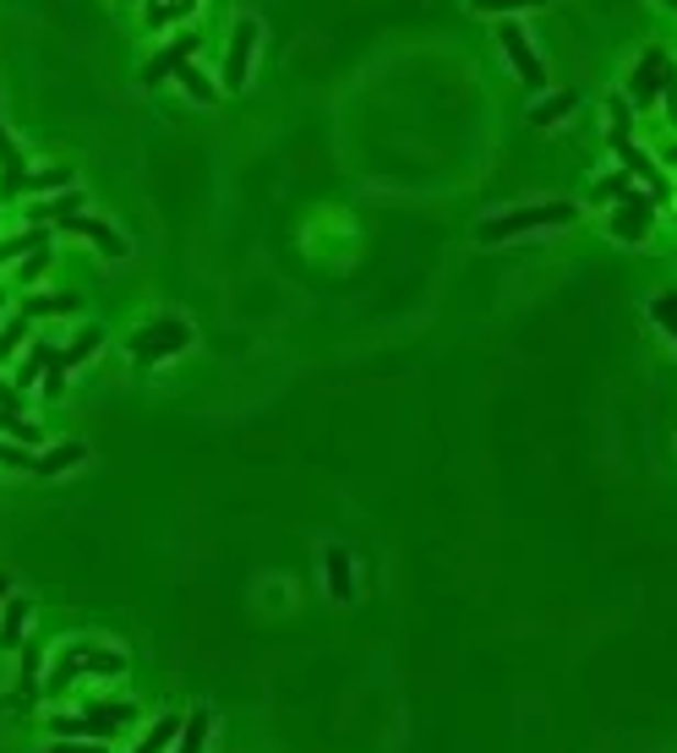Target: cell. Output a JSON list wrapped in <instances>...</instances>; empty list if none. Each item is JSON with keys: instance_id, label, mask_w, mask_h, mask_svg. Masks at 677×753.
Masks as SVG:
<instances>
[{"instance_id": "3957f363", "label": "cell", "mask_w": 677, "mask_h": 753, "mask_svg": "<svg viewBox=\"0 0 677 753\" xmlns=\"http://www.w3.org/2000/svg\"><path fill=\"white\" fill-rule=\"evenodd\" d=\"M180 350H191V322L186 317H159V322H148L132 339V361L137 366H159V361L180 355Z\"/></svg>"}, {"instance_id": "5bb4252c", "label": "cell", "mask_w": 677, "mask_h": 753, "mask_svg": "<svg viewBox=\"0 0 677 753\" xmlns=\"http://www.w3.org/2000/svg\"><path fill=\"white\" fill-rule=\"evenodd\" d=\"M208 732H213V716H208V710H191L169 753H202V749H208Z\"/></svg>"}, {"instance_id": "4dcf8cb0", "label": "cell", "mask_w": 677, "mask_h": 753, "mask_svg": "<svg viewBox=\"0 0 677 753\" xmlns=\"http://www.w3.org/2000/svg\"><path fill=\"white\" fill-rule=\"evenodd\" d=\"M0 464H5V469H38V453H27L22 443H5V438H0Z\"/></svg>"}, {"instance_id": "9c48e42d", "label": "cell", "mask_w": 677, "mask_h": 753, "mask_svg": "<svg viewBox=\"0 0 677 753\" xmlns=\"http://www.w3.org/2000/svg\"><path fill=\"white\" fill-rule=\"evenodd\" d=\"M55 230H66V235H82V241H93V246H99V252H104L110 263H121V257L132 252V246L121 241V230H110L104 219H88V213H71V219H66V224H55Z\"/></svg>"}, {"instance_id": "836d02e7", "label": "cell", "mask_w": 677, "mask_h": 753, "mask_svg": "<svg viewBox=\"0 0 677 753\" xmlns=\"http://www.w3.org/2000/svg\"><path fill=\"white\" fill-rule=\"evenodd\" d=\"M470 5H476V11H530V5H546V0H470Z\"/></svg>"}, {"instance_id": "ab89813d", "label": "cell", "mask_w": 677, "mask_h": 753, "mask_svg": "<svg viewBox=\"0 0 677 753\" xmlns=\"http://www.w3.org/2000/svg\"><path fill=\"white\" fill-rule=\"evenodd\" d=\"M667 158H677V148H673V153H667Z\"/></svg>"}, {"instance_id": "4fadbf2b", "label": "cell", "mask_w": 677, "mask_h": 753, "mask_svg": "<svg viewBox=\"0 0 677 753\" xmlns=\"http://www.w3.org/2000/svg\"><path fill=\"white\" fill-rule=\"evenodd\" d=\"M329 596L334 601H355V568H349V552L344 546H329Z\"/></svg>"}, {"instance_id": "8992f818", "label": "cell", "mask_w": 677, "mask_h": 753, "mask_svg": "<svg viewBox=\"0 0 677 753\" xmlns=\"http://www.w3.org/2000/svg\"><path fill=\"white\" fill-rule=\"evenodd\" d=\"M498 44H503V55L513 60V71H519V82L530 88V93H541L546 88V66H541V55L530 49V38H524V27H513V22H503L498 27Z\"/></svg>"}, {"instance_id": "7c38bea8", "label": "cell", "mask_w": 677, "mask_h": 753, "mask_svg": "<svg viewBox=\"0 0 677 753\" xmlns=\"http://www.w3.org/2000/svg\"><path fill=\"white\" fill-rule=\"evenodd\" d=\"M22 175H27V158H22V148L11 143V132H5V121H0V197H5V202L22 197Z\"/></svg>"}, {"instance_id": "9a60e30c", "label": "cell", "mask_w": 677, "mask_h": 753, "mask_svg": "<svg viewBox=\"0 0 677 753\" xmlns=\"http://www.w3.org/2000/svg\"><path fill=\"white\" fill-rule=\"evenodd\" d=\"M197 11V0H143V22L148 27H169V22H186Z\"/></svg>"}, {"instance_id": "277c9868", "label": "cell", "mask_w": 677, "mask_h": 753, "mask_svg": "<svg viewBox=\"0 0 677 753\" xmlns=\"http://www.w3.org/2000/svg\"><path fill=\"white\" fill-rule=\"evenodd\" d=\"M257 38H263V22L257 16H241L235 33H230V55H224V88H246L252 77V55H257Z\"/></svg>"}, {"instance_id": "83f0119b", "label": "cell", "mask_w": 677, "mask_h": 753, "mask_svg": "<svg viewBox=\"0 0 677 753\" xmlns=\"http://www.w3.org/2000/svg\"><path fill=\"white\" fill-rule=\"evenodd\" d=\"M0 438H11V443H22V449L33 443V427L22 421V410H5V405H0Z\"/></svg>"}, {"instance_id": "ffe728a7", "label": "cell", "mask_w": 677, "mask_h": 753, "mask_svg": "<svg viewBox=\"0 0 677 753\" xmlns=\"http://www.w3.org/2000/svg\"><path fill=\"white\" fill-rule=\"evenodd\" d=\"M38 246H49V224H33V230H22V235L0 241V263H11V257H27V252H38Z\"/></svg>"}, {"instance_id": "5b68a950", "label": "cell", "mask_w": 677, "mask_h": 753, "mask_svg": "<svg viewBox=\"0 0 677 753\" xmlns=\"http://www.w3.org/2000/svg\"><path fill=\"white\" fill-rule=\"evenodd\" d=\"M651 219H656V197L651 191H629L618 208H612V219H607V230L618 235V241H629V246H640L645 235H651Z\"/></svg>"}, {"instance_id": "74e56055", "label": "cell", "mask_w": 677, "mask_h": 753, "mask_svg": "<svg viewBox=\"0 0 677 753\" xmlns=\"http://www.w3.org/2000/svg\"><path fill=\"white\" fill-rule=\"evenodd\" d=\"M5 596H11V579H5V574H0V606H5Z\"/></svg>"}, {"instance_id": "d590c367", "label": "cell", "mask_w": 677, "mask_h": 753, "mask_svg": "<svg viewBox=\"0 0 677 753\" xmlns=\"http://www.w3.org/2000/svg\"><path fill=\"white\" fill-rule=\"evenodd\" d=\"M0 405H5V410H22V388L5 383V377H0Z\"/></svg>"}, {"instance_id": "f1b7e54d", "label": "cell", "mask_w": 677, "mask_h": 753, "mask_svg": "<svg viewBox=\"0 0 677 753\" xmlns=\"http://www.w3.org/2000/svg\"><path fill=\"white\" fill-rule=\"evenodd\" d=\"M607 115H612V148H618V143H629V104H623V93H612V99H607Z\"/></svg>"}, {"instance_id": "7402d4cb", "label": "cell", "mask_w": 677, "mask_h": 753, "mask_svg": "<svg viewBox=\"0 0 677 753\" xmlns=\"http://www.w3.org/2000/svg\"><path fill=\"white\" fill-rule=\"evenodd\" d=\"M574 104H579V93H552V99H541V104L530 110V121H535V126H557Z\"/></svg>"}, {"instance_id": "30bf717a", "label": "cell", "mask_w": 677, "mask_h": 753, "mask_svg": "<svg viewBox=\"0 0 677 753\" xmlns=\"http://www.w3.org/2000/svg\"><path fill=\"white\" fill-rule=\"evenodd\" d=\"M618 158H623V169L634 175V180H645L651 186V197L656 202H673V186H667V169L651 158L645 148H634V143H618Z\"/></svg>"}, {"instance_id": "60d3db41", "label": "cell", "mask_w": 677, "mask_h": 753, "mask_svg": "<svg viewBox=\"0 0 677 753\" xmlns=\"http://www.w3.org/2000/svg\"><path fill=\"white\" fill-rule=\"evenodd\" d=\"M667 5H677V0H667Z\"/></svg>"}, {"instance_id": "4316f807", "label": "cell", "mask_w": 677, "mask_h": 753, "mask_svg": "<svg viewBox=\"0 0 677 753\" xmlns=\"http://www.w3.org/2000/svg\"><path fill=\"white\" fill-rule=\"evenodd\" d=\"M27 322H33V317H11V322L0 328V361H11V355L22 350V339H27Z\"/></svg>"}, {"instance_id": "ac0fdd59", "label": "cell", "mask_w": 677, "mask_h": 753, "mask_svg": "<svg viewBox=\"0 0 677 753\" xmlns=\"http://www.w3.org/2000/svg\"><path fill=\"white\" fill-rule=\"evenodd\" d=\"M82 458H88V449H82V443H55L49 453H38V469H33V475H60V469L82 464Z\"/></svg>"}, {"instance_id": "e575fe53", "label": "cell", "mask_w": 677, "mask_h": 753, "mask_svg": "<svg viewBox=\"0 0 677 753\" xmlns=\"http://www.w3.org/2000/svg\"><path fill=\"white\" fill-rule=\"evenodd\" d=\"M49 753H110L104 743H77V738H55V749Z\"/></svg>"}, {"instance_id": "52a82bcc", "label": "cell", "mask_w": 677, "mask_h": 753, "mask_svg": "<svg viewBox=\"0 0 677 753\" xmlns=\"http://www.w3.org/2000/svg\"><path fill=\"white\" fill-rule=\"evenodd\" d=\"M673 82H677L673 55H667V49H645V55H640V71H634V104H656Z\"/></svg>"}, {"instance_id": "d6986e66", "label": "cell", "mask_w": 677, "mask_h": 753, "mask_svg": "<svg viewBox=\"0 0 677 753\" xmlns=\"http://www.w3.org/2000/svg\"><path fill=\"white\" fill-rule=\"evenodd\" d=\"M27 191H71V169L66 164H55V169H27L22 175V197Z\"/></svg>"}, {"instance_id": "484cf974", "label": "cell", "mask_w": 677, "mask_h": 753, "mask_svg": "<svg viewBox=\"0 0 677 753\" xmlns=\"http://www.w3.org/2000/svg\"><path fill=\"white\" fill-rule=\"evenodd\" d=\"M88 716H104V721H115V727H132L137 721V705H126V699H110V705H88Z\"/></svg>"}, {"instance_id": "cb8c5ba5", "label": "cell", "mask_w": 677, "mask_h": 753, "mask_svg": "<svg viewBox=\"0 0 677 753\" xmlns=\"http://www.w3.org/2000/svg\"><path fill=\"white\" fill-rule=\"evenodd\" d=\"M180 727H186L180 716H165V721H159V727L137 743V753H169V749H175V738H180Z\"/></svg>"}, {"instance_id": "6da1fadb", "label": "cell", "mask_w": 677, "mask_h": 753, "mask_svg": "<svg viewBox=\"0 0 677 753\" xmlns=\"http://www.w3.org/2000/svg\"><path fill=\"white\" fill-rule=\"evenodd\" d=\"M88 672H99V677H121V672H126V655H121V650H104V644H93V639H66V650L55 655L44 688L60 694V688H71V683L88 677Z\"/></svg>"}, {"instance_id": "1f68e13d", "label": "cell", "mask_w": 677, "mask_h": 753, "mask_svg": "<svg viewBox=\"0 0 677 753\" xmlns=\"http://www.w3.org/2000/svg\"><path fill=\"white\" fill-rule=\"evenodd\" d=\"M651 317H656V322H662V328L673 333V344H677V296H673V290L651 301Z\"/></svg>"}, {"instance_id": "f546056e", "label": "cell", "mask_w": 677, "mask_h": 753, "mask_svg": "<svg viewBox=\"0 0 677 753\" xmlns=\"http://www.w3.org/2000/svg\"><path fill=\"white\" fill-rule=\"evenodd\" d=\"M49 257H55V246L27 252V257H22V285H38V279H44V268H49Z\"/></svg>"}, {"instance_id": "7a4b0ae2", "label": "cell", "mask_w": 677, "mask_h": 753, "mask_svg": "<svg viewBox=\"0 0 677 753\" xmlns=\"http://www.w3.org/2000/svg\"><path fill=\"white\" fill-rule=\"evenodd\" d=\"M574 219H579V202H535V208H513L503 219H487L476 235H481V246H503L524 230H557V224H574Z\"/></svg>"}, {"instance_id": "f35d334b", "label": "cell", "mask_w": 677, "mask_h": 753, "mask_svg": "<svg viewBox=\"0 0 677 753\" xmlns=\"http://www.w3.org/2000/svg\"><path fill=\"white\" fill-rule=\"evenodd\" d=\"M0 311H5V290H0Z\"/></svg>"}, {"instance_id": "d6a6232c", "label": "cell", "mask_w": 677, "mask_h": 753, "mask_svg": "<svg viewBox=\"0 0 677 753\" xmlns=\"http://www.w3.org/2000/svg\"><path fill=\"white\" fill-rule=\"evenodd\" d=\"M44 361H49V350H44V344H38V350H33V355H27V361H22V377H16V388H33V383H38V377H44Z\"/></svg>"}, {"instance_id": "e0dca14e", "label": "cell", "mask_w": 677, "mask_h": 753, "mask_svg": "<svg viewBox=\"0 0 677 753\" xmlns=\"http://www.w3.org/2000/svg\"><path fill=\"white\" fill-rule=\"evenodd\" d=\"M38 661H44L38 644H22V688H16V710H27V705L38 699V688H44V683H38Z\"/></svg>"}, {"instance_id": "2e32d148", "label": "cell", "mask_w": 677, "mask_h": 753, "mask_svg": "<svg viewBox=\"0 0 677 753\" xmlns=\"http://www.w3.org/2000/svg\"><path fill=\"white\" fill-rule=\"evenodd\" d=\"M71 311H82V296H27L22 301V317H71Z\"/></svg>"}, {"instance_id": "44dd1931", "label": "cell", "mask_w": 677, "mask_h": 753, "mask_svg": "<svg viewBox=\"0 0 677 753\" xmlns=\"http://www.w3.org/2000/svg\"><path fill=\"white\" fill-rule=\"evenodd\" d=\"M175 77H180V88H186V99H191V104H213V99H219V88H213V82H208V77H202L191 60H186Z\"/></svg>"}, {"instance_id": "603a6c76", "label": "cell", "mask_w": 677, "mask_h": 753, "mask_svg": "<svg viewBox=\"0 0 677 753\" xmlns=\"http://www.w3.org/2000/svg\"><path fill=\"white\" fill-rule=\"evenodd\" d=\"M82 202H88L82 191H60L55 202H44V208H38V224H66L71 213H82Z\"/></svg>"}, {"instance_id": "8d00e7d4", "label": "cell", "mask_w": 677, "mask_h": 753, "mask_svg": "<svg viewBox=\"0 0 677 753\" xmlns=\"http://www.w3.org/2000/svg\"><path fill=\"white\" fill-rule=\"evenodd\" d=\"M667 110H673V121H677V82L667 88Z\"/></svg>"}, {"instance_id": "ba28073f", "label": "cell", "mask_w": 677, "mask_h": 753, "mask_svg": "<svg viewBox=\"0 0 677 753\" xmlns=\"http://www.w3.org/2000/svg\"><path fill=\"white\" fill-rule=\"evenodd\" d=\"M197 44H202V33H197V27H186L180 38H169L165 49H159V55H154V60L143 66V82L154 88V82H165V77H175V71H180V66H186V60L197 55Z\"/></svg>"}, {"instance_id": "d4e9b609", "label": "cell", "mask_w": 677, "mask_h": 753, "mask_svg": "<svg viewBox=\"0 0 677 753\" xmlns=\"http://www.w3.org/2000/svg\"><path fill=\"white\" fill-rule=\"evenodd\" d=\"M629 191H634V175L618 169V175H601V180L590 186V202H612V197H629Z\"/></svg>"}, {"instance_id": "8fae6325", "label": "cell", "mask_w": 677, "mask_h": 753, "mask_svg": "<svg viewBox=\"0 0 677 753\" xmlns=\"http://www.w3.org/2000/svg\"><path fill=\"white\" fill-rule=\"evenodd\" d=\"M27 617H33V601H27V596H5V606H0V650H5V655L27 644Z\"/></svg>"}]
</instances>
